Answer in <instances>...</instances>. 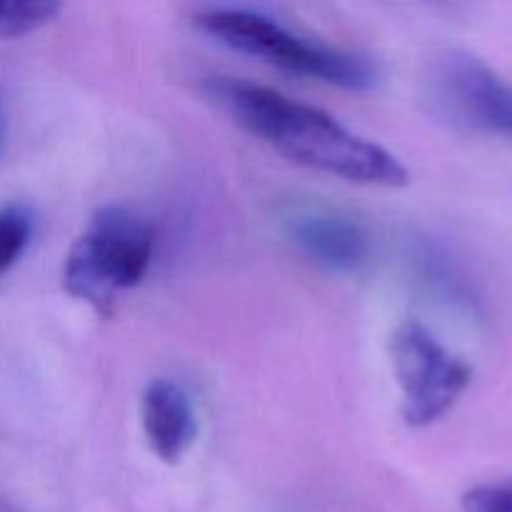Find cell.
Here are the masks:
<instances>
[{
    "label": "cell",
    "instance_id": "cell-1",
    "mask_svg": "<svg viewBox=\"0 0 512 512\" xmlns=\"http://www.w3.org/2000/svg\"><path fill=\"white\" fill-rule=\"evenodd\" d=\"M205 90L240 128L305 168L378 188L408 185V168L390 150L360 138L315 105L238 78H210Z\"/></svg>",
    "mask_w": 512,
    "mask_h": 512
},
{
    "label": "cell",
    "instance_id": "cell-2",
    "mask_svg": "<svg viewBox=\"0 0 512 512\" xmlns=\"http://www.w3.org/2000/svg\"><path fill=\"white\" fill-rule=\"evenodd\" d=\"M200 30L238 53L258 58L300 78L363 93L380 80L378 63L353 50L330 48L293 33L278 20L245 8H210L195 15Z\"/></svg>",
    "mask_w": 512,
    "mask_h": 512
},
{
    "label": "cell",
    "instance_id": "cell-3",
    "mask_svg": "<svg viewBox=\"0 0 512 512\" xmlns=\"http://www.w3.org/2000/svg\"><path fill=\"white\" fill-rule=\"evenodd\" d=\"M153 245V228L138 213L123 205L98 208L65 258V290L108 315L118 293L143 283L153 263Z\"/></svg>",
    "mask_w": 512,
    "mask_h": 512
},
{
    "label": "cell",
    "instance_id": "cell-4",
    "mask_svg": "<svg viewBox=\"0 0 512 512\" xmlns=\"http://www.w3.org/2000/svg\"><path fill=\"white\" fill-rule=\"evenodd\" d=\"M390 358L403 390V420L410 428L438 423L473 383V368L413 320L393 333Z\"/></svg>",
    "mask_w": 512,
    "mask_h": 512
},
{
    "label": "cell",
    "instance_id": "cell-5",
    "mask_svg": "<svg viewBox=\"0 0 512 512\" xmlns=\"http://www.w3.org/2000/svg\"><path fill=\"white\" fill-rule=\"evenodd\" d=\"M425 100L435 118L475 135L512 138V85L470 53H448L425 75Z\"/></svg>",
    "mask_w": 512,
    "mask_h": 512
},
{
    "label": "cell",
    "instance_id": "cell-6",
    "mask_svg": "<svg viewBox=\"0 0 512 512\" xmlns=\"http://www.w3.org/2000/svg\"><path fill=\"white\" fill-rule=\"evenodd\" d=\"M283 230L300 253L335 273H355L368 260L365 230L333 208L295 205L283 215Z\"/></svg>",
    "mask_w": 512,
    "mask_h": 512
},
{
    "label": "cell",
    "instance_id": "cell-7",
    "mask_svg": "<svg viewBox=\"0 0 512 512\" xmlns=\"http://www.w3.org/2000/svg\"><path fill=\"white\" fill-rule=\"evenodd\" d=\"M140 420L153 455L168 465H178L198 438L190 395L173 380L158 378L145 388Z\"/></svg>",
    "mask_w": 512,
    "mask_h": 512
},
{
    "label": "cell",
    "instance_id": "cell-8",
    "mask_svg": "<svg viewBox=\"0 0 512 512\" xmlns=\"http://www.w3.org/2000/svg\"><path fill=\"white\" fill-rule=\"evenodd\" d=\"M60 0H0V38H20L58 15Z\"/></svg>",
    "mask_w": 512,
    "mask_h": 512
},
{
    "label": "cell",
    "instance_id": "cell-9",
    "mask_svg": "<svg viewBox=\"0 0 512 512\" xmlns=\"http://www.w3.org/2000/svg\"><path fill=\"white\" fill-rule=\"evenodd\" d=\"M33 220L20 205H8L0 210V278L18 263L23 250L28 248Z\"/></svg>",
    "mask_w": 512,
    "mask_h": 512
},
{
    "label": "cell",
    "instance_id": "cell-10",
    "mask_svg": "<svg viewBox=\"0 0 512 512\" xmlns=\"http://www.w3.org/2000/svg\"><path fill=\"white\" fill-rule=\"evenodd\" d=\"M465 512H512V483L480 485L463 498Z\"/></svg>",
    "mask_w": 512,
    "mask_h": 512
},
{
    "label": "cell",
    "instance_id": "cell-11",
    "mask_svg": "<svg viewBox=\"0 0 512 512\" xmlns=\"http://www.w3.org/2000/svg\"><path fill=\"white\" fill-rule=\"evenodd\" d=\"M430 3L443 10H450V13H465V10L473 8L475 0H430Z\"/></svg>",
    "mask_w": 512,
    "mask_h": 512
}]
</instances>
